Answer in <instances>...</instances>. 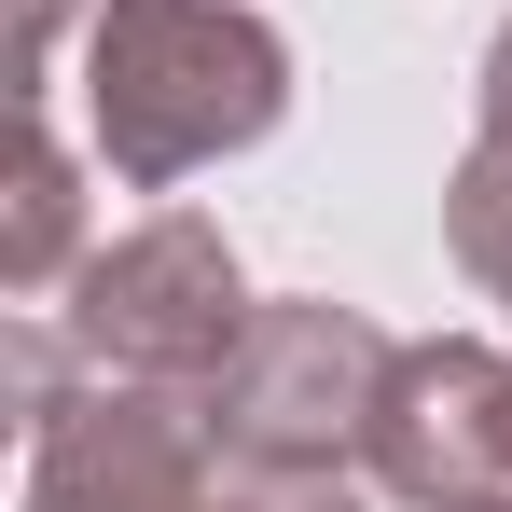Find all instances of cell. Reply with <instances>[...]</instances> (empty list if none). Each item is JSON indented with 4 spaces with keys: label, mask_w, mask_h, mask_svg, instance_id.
I'll use <instances>...</instances> for the list:
<instances>
[{
    "label": "cell",
    "mask_w": 512,
    "mask_h": 512,
    "mask_svg": "<svg viewBox=\"0 0 512 512\" xmlns=\"http://www.w3.org/2000/svg\"><path fill=\"white\" fill-rule=\"evenodd\" d=\"M291 111V42L250 0H97L84 28V125L97 167L167 194V180L250 153Z\"/></svg>",
    "instance_id": "6da1fadb"
},
{
    "label": "cell",
    "mask_w": 512,
    "mask_h": 512,
    "mask_svg": "<svg viewBox=\"0 0 512 512\" xmlns=\"http://www.w3.org/2000/svg\"><path fill=\"white\" fill-rule=\"evenodd\" d=\"M180 512H360V485H346V471H263V457L222 443V471H208Z\"/></svg>",
    "instance_id": "ba28073f"
},
{
    "label": "cell",
    "mask_w": 512,
    "mask_h": 512,
    "mask_svg": "<svg viewBox=\"0 0 512 512\" xmlns=\"http://www.w3.org/2000/svg\"><path fill=\"white\" fill-rule=\"evenodd\" d=\"M443 236H457V263L512 305V153H499V139L457 153V180H443Z\"/></svg>",
    "instance_id": "52a82bcc"
},
{
    "label": "cell",
    "mask_w": 512,
    "mask_h": 512,
    "mask_svg": "<svg viewBox=\"0 0 512 512\" xmlns=\"http://www.w3.org/2000/svg\"><path fill=\"white\" fill-rule=\"evenodd\" d=\"M222 471V416L208 388L167 374H97V388H42L28 402V512H180Z\"/></svg>",
    "instance_id": "277c9868"
},
{
    "label": "cell",
    "mask_w": 512,
    "mask_h": 512,
    "mask_svg": "<svg viewBox=\"0 0 512 512\" xmlns=\"http://www.w3.org/2000/svg\"><path fill=\"white\" fill-rule=\"evenodd\" d=\"M250 333V277L222 250V222H139V236H111V250L70 277V346H84L97 374H167V388H208L222 360Z\"/></svg>",
    "instance_id": "3957f363"
},
{
    "label": "cell",
    "mask_w": 512,
    "mask_h": 512,
    "mask_svg": "<svg viewBox=\"0 0 512 512\" xmlns=\"http://www.w3.org/2000/svg\"><path fill=\"white\" fill-rule=\"evenodd\" d=\"M485 512H512V499H485Z\"/></svg>",
    "instance_id": "8fae6325"
},
{
    "label": "cell",
    "mask_w": 512,
    "mask_h": 512,
    "mask_svg": "<svg viewBox=\"0 0 512 512\" xmlns=\"http://www.w3.org/2000/svg\"><path fill=\"white\" fill-rule=\"evenodd\" d=\"M388 360H402V346L374 333L360 305L291 291V305H250L236 360L208 374V416H222V443L263 457V471H346V443L388 402Z\"/></svg>",
    "instance_id": "7a4b0ae2"
},
{
    "label": "cell",
    "mask_w": 512,
    "mask_h": 512,
    "mask_svg": "<svg viewBox=\"0 0 512 512\" xmlns=\"http://www.w3.org/2000/svg\"><path fill=\"white\" fill-rule=\"evenodd\" d=\"M70 263V153L42 111H14V222H0V291H42Z\"/></svg>",
    "instance_id": "8992f818"
},
{
    "label": "cell",
    "mask_w": 512,
    "mask_h": 512,
    "mask_svg": "<svg viewBox=\"0 0 512 512\" xmlns=\"http://www.w3.org/2000/svg\"><path fill=\"white\" fill-rule=\"evenodd\" d=\"M360 471L416 512H485L512 499V360L471 333L443 346H402L388 360V402L360 429Z\"/></svg>",
    "instance_id": "5b68a950"
},
{
    "label": "cell",
    "mask_w": 512,
    "mask_h": 512,
    "mask_svg": "<svg viewBox=\"0 0 512 512\" xmlns=\"http://www.w3.org/2000/svg\"><path fill=\"white\" fill-rule=\"evenodd\" d=\"M485 139H499V153H512V28H499V42H485Z\"/></svg>",
    "instance_id": "30bf717a"
},
{
    "label": "cell",
    "mask_w": 512,
    "mask_h": 512,
    "mask_svg": "<svg viewBox=\"0 0 512 512\" xmlns=\"http://www.w3.org/2000/svg\"><path fill=\"white\" fill-rule=\"evenodd\" d=\"M56 28H70V0H14V111H42V70H56Z\"/></svg>",
    "instance_id": "9c48e42d"
}]
</instances>
